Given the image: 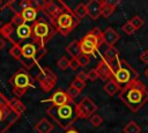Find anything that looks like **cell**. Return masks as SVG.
I'll list each match as a JSON object with an SVG mask.
<instances>
[{
    "label": "cell",
    "instance_id": "1",
    "mask_svg": "<svg viewBox=\"0 0 148 133\" xmlns=\"http://www.w3.org/2000/svg\"><path fill=\"white\" fill-rule=\"evenodd\" d=\"M119 98L132 112H138L148 102V89L143 82L135 80L121 88Z\"/></svg>",
    "mask_w": 148,
    "mask_h": 133
},
{
    "label": "cell",
    "instance_id": "2",
    "mask_svg": "<svg viewBox=\"0 0 148 133\" xmlns=\"http://www.w3.org/2000/svg\"><path fill=\"white\" fill-rule=\"evenodd\" d=\"M42 13L44 16H40L39 19H37L31 25V29H32L31 38L34 39V43L38 47H45L46 43L51 40L57 34V30L53 25V21L51 16L46 14L44 10H42Z\"/></svg>",
    "mask_w": 148,
    "mask_h": 133
},
{
    "label": "cell",
    "instance_id": "3",
    "mask_svg": "<svg viewBox=\"0 0 148 133\" xmlns=\"http://www.w3.org/2000/svg\"><path fill=\"white\" fill-rule=\"evenodd\" d=\"M46 114L64 130H68L69 127H72V125L79 119L76 103L74 101H71L69 103L61 106L51 105L47 108Z\"/></svg>",
    "mask_w": 148,
    "mask_h": 133
},
{
    "label": "cell",
    "instance_id": "4",
    "mask_svg": "<svg viewBox=\"0 0 148 133\" xmlns=\"http://www.w3.org/2000/svg\"><path fill=\"white\" fill-rule=\"evenodd\" d=\"M59 2H60V10L58 15L54 19H52V21L57 32L66 37L80 24L81 20L74 14V10L71 7H68L64 1L59 0Z\"/></svg>",
    "mask_w": 148,
    "mask_h": 133
},
{
    "label": "cell",
    "instance_id": "5",
    "mask_svg": "<svg viewBox=\"0 0 148 133\" xmlns=\"http://www.w3.org/2000/svg\"><path fill=\"white\" fill-rule=\"evenodd\" d=\"M20 117L21 114L12 108L10 99L0 93V133H7Z\"/></svg>",
    "mask_w": 148,
    "mask_h": 133
},
{
    "label": "cell",
    "instance_id": "6",
    "mask_svg": "<svg viewBox=\"0 0 148 133\" xmlns=\"http://www.w3.org/2000/svg\"><path fill=\"white\" fill-rule=\"evenodd\" d=\"M9 83L13 86V94L17 98L24 96L28 88H34V79L24 68L17 69L9 79Z\"/></svg>",
    "mask_w": 148,
    "mask_h": 133
},
{
    "label": "cell",
    "instance_id": "7",
    "mask_svg": "<svg viewBox=\"0 0 148 133\" xmlns=\"http://www.w3.org/2000/svg\"><path fill=\"white\" fill-rule=\"evenodd\" d=\"M80 47H81V52L82 54H95V52L99 49V46L103 43V31L95 27L92 28L88 34H86L80 40Z\"/></svg>",
    "mask_w": 148,
    "mask_h": 133
},
{
    "label": "cell",
    "instance_id": "8",
    "mask_svg": "<svg viewBox=\"0 0 148 133\" xmlns=\"http://www.w3.org/2000/svg\"><path fill=\"white\" fill-rule=\"evenodd\" d=\"M112 79H114L120 86L123 84L126 86L135 80H139V73L124 59H118L117 60V68L114 69L113 76Z\"/></svg>",
    "mask_w": 148,
    "mask_h": 133
},
{
    "label": "cell",
    "instance_id": "9",
    "mask_svg": "<svg viewBox=\"0 0 148 133\" xmlns=\"http://www.w3.org/2000/svg\"><path fill=\"white\" fill-rule=\"evenodd\" d=\"M35 80L39 83V87L44 91H51L57 84V75L56 73L49 68V67H43L39 69V72L36 74Z\"/></svg>",
    "mask_w": 148,
    "mask_h": 133
},
{
    "label": "cell",
    "instance_id": "10",
    "mask_svg": "<svg viewBox=\"0 0 148 133\" xmlns=\"http://www.w3.org/2000/svg\"><path fill=\"white\" fill-rule=\"evenodd\" d=\"M38 60V46L34 42L24 44L22 46V58L20 60V62L23 65V68H32V66L36 65Z\"/></svg>",
    "mask_w": 148,
    "mask_h": 133
},
{
    "label": "cell",
    "instance_id": "11",
    "mask_svg": "<svg viewBox=\"0 0 148 133\" xmlns=\"http://www.w3.org/2000/svg\"><path fill=\"white\" fill-rule=\"evenodd\" d=\"M97 110H98L97 104L88 96L83 97L79 103H76L77 116L81 119H89L92 114L96 113Z\"/></svg>",
    "mask_w": 148,
    "mask_h": 133
},
{
    "label": "cell",
    "instance_id": "12",
    "mask_svg": "<svg viewBox=\"0 0 148 133\" xmlns=\"http://www.w3.org/2000/svg\"><path fill=\"white\" fill-rule=\"evenodd\" d=\"M116 68H117V65L114 66L112 62L108 61L104 58L101 59V61L97 64V67H96L97 73H98V76L103 81H109L110 79H112Z\"/></svg>",
    "mask_w": 148,
    "mask_h": 133
},
{
    "label": "cell",
    "instance_id": "13",
    "mask_svg": "<svg viewBox=\"0 0 148 133\" xmlns=\"http://www.w3.org/2000/svg\"><path fill=\"white\" fill-rule=\"evenodd\" d=\"M102 3L103 1L101 0H90L88 1L87 5V15L89 16V19H91L92 21H96L99 19V16L102 15Z\"/></svg>",
    "mask_w": 148,
    "mask_h": 133
},
{
    "label": "cell",
    "instance_id": "14",
    "mask_svg": "<svg viewBox=\"0 0 148 133\" xmlns=\"http://www.w3.org/2000/svg\"><path fill=\"white\" fill-rule=\"evenodd\" d=\"M72 99H69L68 95L66 91H62V90H57L52 94V96L49 98V99H45L43 102H51V105L52 106H61V105H65L67 103H69Z\"/></svg>",
    "mask_w": 148,
    "mask_h": 133
},
{
    "label": "cell",
    "instance_id": "15",
    "mask_svg": "<svg viewBox=\"0 0 148 133\" xmlns=\"http://www.w3.org/2000/svg\"><path fill=\"white\" fill-rule=\"evenodd\" d=\"M120 36L119 34L111 27H108L104 31H103V43L106 44L109 47L113 46L118 40H119Z\"/></svg>",
    "mask_w": 148,
    "mask_h": 133
},
{
    "label": "cell",
    "instance_id": "16",
    "mask_svg": "<svg viewBox=\"0 0 148 133\" xmlns=\"http://www.w3.org/2000/svg\"><path fill=\"white\" fill-rule=\"evenodd\" d=\"M34 128H35V131H36L37 133H51V132L53 131L54 126H53V124H52L47 118L44 117V118H40V119L35 124Z\"/></svg>",
    "mask_w": 148,
    "mask_h": 133
},
{
    "label": "cell",
    "instance_id": "17",
    "mask_svg": "<svg viewBox=\"0 0 148 133\" xmlns=\"http://www.w3.org/2000/svg\"><path fill=\"white\" fill-rule=\"evenodd\" d=\"M16 37L20 39V40H24V39H28L32 36V29H31V25H29L28 23H24L20 27L16 28L15 32Z\"/></svg>",
    "mask_w": 148,
    "mask_h": 133
},
{
    "label": "cell",
    "instance_id": "18",
    "mask_svg": "<svg viewBox=\"0 0 148 133\" xmlns=\"http://www.w3.org/2000/svg\"><path fill=\"white\" fill-rule=\"evenodd\" d=\"M121 86L114 80V79H110L109 81H106V83L103 87V90L109 95V96H114L116 94H119L121 90Z\"/></svg>",
    "mask_w": 148,
    "mask_h": 133
},
{
    "label": "cell",
    "instance_id": "19",
    "mask_svg": "<svg viewBox=\"0 0 148 133\" xmlns=\"http://www.w3.org/2000/svg\"><path fill=\"white\" fill-rule=\"evenodd\" d=\"M65 50H66V52L72 57V59H77V58L82 54L81 47H80V43H79V40H76V39H74V40H72L69 44H67L66 47H65Z\"/></svg>",
    "mask_w": 148,
    "mask_h": 133
},
{
    "label": "cell",
    "instance_id": "20",
    "mask_svg": "<svg viewBox=\"0 0 148 133\" xmlns=\"http://www.w3.org/2000/svg\"><path fill=\"white\" fill-rule=\"evenodd\" d=\"M15 30H16V28L9 22V23L3 24V25L0 28V35H1V37H2L3 39H9V40H12V38H13L12 36L14 35Z\"/></svg>",
    "mask_w": 148,
    "mask_h": 133
},
{
    "label": "cell",
    "instance_id": "21",
    "mask_svg": "<svg viewBox=\"0 0 148 133\" xmlns=\"http://www.w3.org/2000/svg\"><path fill=\"white\" fill-rule=\"evenodd\" d=\"M21 15L23 17V20L27 22H35L37 20V9H35L34 7H29L24 10L21 12Z\"/></svg>",
    "mask_w": 148,
    "mask_h": 133
},
{
    "label": "cell",
    "instance_id": "22",
    "mask_svg": "<svg viewBox=\"0 0 148 133\" xmlns=\"http://www.w3.org/2000/svg\"><path fill=\"white\" fill-rule=\"evenodd\" d=\"M117 1L116 2H111V1H103L102 3V16H104L105 19L109 17L116 9L117 6Z\"/></svg>",
    "mask_w": 148,
    "mask_h": 133
},
{
    "label": "cell",
    "instance_id": "23",
    "mask_svg": "<svg viewBox=\"0 0 148 133\" xmlns=\"http://www.w3.org/2000/svg\"><path fill=\"white\" fill-rule=\"evenodd\" d=\"M118 56H119V52H118L117 47H114V46H110V47H108L106 51L104 52L103 58L106 59V60L110 61V62H113L114 60H118V59H119Z\"/></svg>",
    "mask_w": 148,
    "mask_h": 133
},
{
    "label": "cell",
    "instance_id": "24",
    "mask_svg": "<svg viewBox=\"0 0 148 133\" xmlns=\"http://www.w3.org/2000/svg\"><path fill=\"white\" fill-rule=\"evenodd\" d=\"M123 131H124V133H140L141 132V127L138 125L136 121L131 120L123 127Z\"/></svg>",
    "mask_w": 148,
    "mask_h": 133
},
{
    "label": "cell",
    "instance_id": "25",
    "mask_svg": "<svg viewBox=\"0 0 148 133\" xmlns=\"http://www.w3.org/2000/svg\"><path fill=\"white\" fill-rule=\"evenodd\" d=\"M9 54L14 59H16V60L20 61L21 58H22V45L21 44H17V43L13 44V46L9 49Z\"/></svg>",
    "mask_w": 148,
    "mask_h": 133
},
{
    "label": "cell",
    "instance_id": "26",
    "mask_svg": "<svg viewBox=\"0 0 148 133\" xmlns=\"http://www.w3.org/2000/svg\"><path fill=\"white\" fill-rule=\"evenodd\" d=\"M10 99V105H12V108L18 113V114H21L22 116V113L25 111V105L18 99V98H9Z\"/></svg>",
    "mask_w": 148,
    "mask_h": 133
},
{
    "label": "cell",
    "instance_id": "27",
    "mask_svg": "<svg viewBox=\"0 0 148 133\" xmlns=\"http://www.w3.org/2000/svg\"><path fill=\"white\" fill-rule=\"evenodd\" d=\"M74 10V14L81 20V19H83L84 16H87V5L86 3H79V5H76V7L73 9Z\"/></svg>",
    "mask_w": 148,
    "mask_h": 133
},
{
    "label": "cell",
    "instance_id": "28",
    "mask_svg": "<svg viewBox=\"0 0 148 133\" xmlns=\"http://www.w3.org/2000/svg\"><path fill=\"white\" fill-rule=\"evenodd\" d=\"M10 23L15 27V28H17V27H20V25H22V24H24L25 23V21L23 20V17H22V15H21V12H14V15H13V17H12V20H10Z\"/></svg>",
    "mask_w": 148,
    "mask_h": 133
},
{
    "label": "cell",
    "instance_id": "29",
    "mask_svg": "<svg viewBox=\"0 0 148 133\" xmlns=\"http://www.w3.org/2000/svg\"><path fill=\"white\" fill-rule=\"evenodd\" d=\"M130 22L132 23V25L134 27L135 30H139V29L142 28L143 24H145V20H143L141 16H139V15H134L132 19H130Z\"/></svg>",
    "mask_w": 148,
    "mask_h": 133
},
{
    "label": "cell",
    "instance_id": "30",
    "mask_svg": "<svg viewBox=\"0 0 148 133\" xmlns=\"http://www.w3.org/2000/svg\"><path fill=\"white\" fill-rule=\"evenodd\" d=\"M57 66H58V68L59 69H61V71H66L68 67H69V60L67 59V57H61L58 61H57Z\"/></svg>",
    "mask_w": 148,
    "mask_h": 133
},
{
    "label": "cell",
    "instance_id": "31",
    "mask_svg": "<svg viewBox=\"0 0 148 133\" xmlns=\"http://www.w3.org/2000/svg\"><path fill=\"white\" fill-rule=\"evenodd\" d=\"M89 121H90V124H91L94 127H98V126L102 125L103 118H102L98 113H95V114H92V116L89 118Z\"/></svg>",
    "mask_w": 148,
    "mask_h": 133
},
{
    "label": "cell",
    "instance_id": "32",
    "mask_svg": "<svg viewBox=\"0 0 148 133\" xmlns=\"http://www.w3.org/2000/svg\"><path fill=\"white\" fill-rule=\"evenodd\" d=\"M121 30H123L126 35H128V36H130V35H133V34H134V31H135V29H134V27L132 25V23L130 22V20L123 24Z\"/></svg>",
    "mask_w": 148,
    "mask_h": 133
},
{
    "label": "cell",
    "instance_id": "33",
    "mask_svg": "<svg viewBox=\"0 0 148 133\" xmlns=\"http://www.w3.org/2000/svg\"><path fill=\"white\" fill-rule=\"evenodd\" d=\"M67 95H68V97H69V99H72V101H74L79 95H80V90H77L76 88H74L73 86H69L68 87V89H67Z\"/></svg>",
    "mask_w": 148,
    "mask_h": 133
},
{
    "label": "cell",
    "instance_id": "34",
    "mask_svg": "<svg viewBox=\"0 0 148 133\" xmlns=\"http://www.w3.org/2000/svg\"><path fill=\"white\" fill-rule=\"evenodd\" d=\"M77 62H79V66L80 67H86V66H88L90 64V58L87 54H81L77 58Z\"/></svg>",
    "mask_w": 148,
    "mask_h": 133
},
{
    "label": "cell",
    "instance_id": "35",
    "mask_svg": "<svg viewBox=\"0 0 148 133\" xmlns=\"http://www.w3.org/2000/svg\"><path fill=\"white\" fill-rule=\"evenodd\" d=\"M71 86H73L74 88H76L77 90H80V91H81V90L86 87V82H83V81H81L80 79H76V77H75V79L72 81Z\"/></svg>",
    "mask_w": 148,
    "mask_h": 133
},
{
    "label": "cell",
    "instance_id": "36",
    "mask_svg": "<svg viewBox=\"0 0 148 133\" xmlns=\"http://www.w3.org/2000/svg\"><path fill=\"white\" fill-rule=\"evenodd\" d=\"M99 76H98V73H97V69L96 68H91L89 72H88V80L90 81H95L97 80Z\"/></svg>",
    "mask_w": 148,
    "mask_h": 133
},
{
    "label": "cell",
    "instance_id": "37",
    "mask_svg": "<svg viewBox=\"0 0 148 133\" xmlns=\"http://www.w3.org/2000/svg\"><path fill=\"white\" fill-rule=\"evenodd\" d=\"M18 6H20V9H21V12H22V10H24V9H27V8H29V7H31V0H21V1L18 2Z\"/></svg>",
    "mask_w": 148,
    "mask_h": 133
},
{
    "label": "cell",
    "instance_id": "38",
    "mask_svg": "<svg viewBox=\"0 0 148 133\" xmlns=\"http://www.w3.org/2000/svg\"><path fill=\"white\" fill-rule=\"evenodd\" d=\"M75 77H76V79H80V80L83 81V82H86V81L88 80V72H86V71H81V72H79V73L76 74Z\"/></svg>",
    "mask_w": 148,
    "mask_h": 133
},
{
    "label": "cell",
    "instance_id": "39",
    "mask_svg": "<svg viewBox=\"0 0 148 133\" xmlns=\"http://www.w3.org/2000/svg\"><path fill=\"white\" fill-rule=\"evenodd\" d=\"M139 59H140V60H141L143 64L148 65V50L142 51V52L140 53V56H139Z\"/></svg>",
    "mask_w": 148,
    "mask_h": 133
},
{
    "label": "cell",
    "instance_id": "40",
    "mask_svg": "<svg viewBox=\"0 0 148 133\" xmlns=\"http://www.w3.org/2000/svg\"><path fill=\"white\" fill-rule=\"evenodd\" d=\"M79 62H77V59H71L69 60V68L73 69V71H76L79 68Z\"/></svg>",
    "mask_w": 148,
    "mask_h": 133
},
{
    "label": "cell",
    "instance_id": "41",
    "mask_svg": "<svg viewBox=\"0 0 148 133\" xmlns=\"http://www.w3.org/2000/svg\"><path fill=\"white\" fill-rule=\"evenodd\" d=\"M65 133H80V132H79V130H76L75 127L72 126V127H69L68 130H66Z\"/></svg>",
    "mask_w": 148,
    "mask_h": 133
},
{
    "label": "cell",
    "instance_id": "42",
    "mask_svg": "<svg viewBox=\"0 0 148 133\" xmlns=\"http://www.w3.org/2000/svg\"><path fill=\"white\" fill-rule=\"evenodd\" d=\"M3 46H5V39L1 38V39H0V49H2Z\"/></svg>",
    "mask_w": 148,
    "mask_h": 133
},
{
    "label": "cell",
    "instance_id": "43",
    "mask_svg": "<svg viewBox=\"0 0 148 133\" xmlns=\"http://www.w3.org/2000/svg\"><path fill=\"white\" fill-rule=\"evenodd\" d=\"M145 75H146V76H147V77H148V68H147V69H146V71H145Z\"/></svg>",
    "mask_w": 148,
    "mask_h": 133
}]
</instances>
